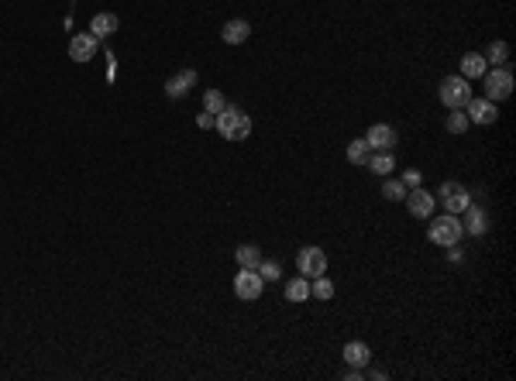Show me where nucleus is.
I'll use <instances>...</instances> for the list:
<instances>
[{
    "mask_svg": "<svg viewBox=\"0 0 516 381\" xmlns=\"http://www.w3.org/2000/svg\"><path fill=\"white\" fill-rule=\"evenodd\" d=\"M447 131H451V134H464V131H468V114H464V110H451V117H447Z\"/></svg>",
    "mask_w": 516,
    "mask_h": 381,
    "instance_id": "obj_25",
    "label": "nucleus"
},
{
    "mask_svg": "<svg viewBox=\"0 0 516 381\" xmlns=\"http://www.w3.org/2000/svg\"><path fill=\"white\" fill-rule=\"evenodd\" d=\"M310 296H313V299H331V296H334V282L324 279V275H317L313 285H310Z\"/></svg>",
    "mask_w": 516,
    "mask_h": 381,
    "instance_id": "obj_22",
    "label": "nucleus"
},
{
    "mask_svg": "<svg viewBox=\"0 0 516 381\" xmlns=\"http://www.w3.org/2000/svg\"><path fill=\"white\" fill-rule=\"evenodd\" d=\"M440 196H444L447 213H455V217L471 206V196H468V189H464L462 182H444V186H440Z\"/></svg>",
    "mask_w": 516,
    "mask_h": 381,
    "instance_id": "obj_8",
    "label": "nucleus"
},
{
    "mask_svg": "<svg viewBox=\"0 0 516 381\" xmlns=\"http://www.w3.org/2000/svg\"><path fill=\"white\" fill-rule=\"evenodd\" d=\"M375 176H389L392 169H396V162H392V155L389 152H375V155H368V162H365Z\"/></svg>",
    "mask_w": 516,
    "mask_h": 381,
    "instance_id": "obj_18",
    "label": "nucleus"
},
{
    "mask_svg": "<svg viewBox=\"0 0 516 381\" xmlns=\"http://www.w3.org/2000/svg\"><path fill=\"white\" fill-rule=\"evenodd\" d=\"M344 361H348L351 368H368V361H372V351H368V344H361V340H351V344L344 347Z\"/></svg>",
    "mask_w": 516,
    "mask_h": 381,
    "instance_id": "obj_15",
    "label": "nucleus"
},
{
    "mask_svg": "<svg viewBox=\"0 0 516 381\" xmlns=\"http://www.w3.org/2000/svg\"><path fill=\"white\" fill-rule=\"evenodd\" d=\"M224 107H228V100H224V93H221V90H206V93H204V110H206V114H213V117H217Z\"/></svg>",
    "mask_w": 516,
    "mask_h": 381,
    "instance_id": "obj_21",
    "label": "nucleus"
},
{
    "mask_svg": "<svg viewBox=\"0 0 516 381\" xmlns=\"http://www.w3.org/2000/svg\"><path fill=\"white\" fill-rule=\"evenodd\" d=\"M286 299H289V303H307L310 299V279L296 275V279L286 282Z\"/></svg>",
    "mask_w": 516,
    "mask_h": 381,
    "instance_id": "obj_17",
    "label": "nucleus"
},
{
    "mask_svg": "<svg viewBox=\"0 0 516 381\" xmlns=\"http://www.w3.org/2000/svg\"><path fill=\"white\" fill-rule=\"evenodd\" d=\"M403 186H406V189H413V186H420V172H416V169H410V172L403 176Z\"/></svg>",
    "mask_w": 516,
    "mask_h": 381,
    "instance_id": "obj_28",
    "label": "nucleus"
},
{
    "mask_svg": "<svg viewBox=\"0 0 516 381\" xmlns=\"http://www.w3.org/2000/svg\"><path fill=\"white\" fill-rule=\"evenodd\" d=\"M382 196H386L389 203H399V200H406V186H403L399 179H389L386 189H382Z\"/></svg>",
    "mask_w": 516,
    "mask_h": 381,
    "instance_id": "obj_24",
    "label": "nucleus"
},
{
    "mask_svg": "<svg viewBox=\"0 0 516 381\" xmlns=\"http://www.w3.org/2000/svg\"><path fill=\"white\" fill-rule=\"evenodd\" d=\"M464 107H468V121H471V124L489 127V124H496V117H499V110H496L492 100H468Z\"/></svg>",
    "mask_w": 516,
    "mask_h": 381,
    "instance_id": "obj_10",
    "label": "nucleus"
},
{
    "mask_svg": "<svg viewBox=\"0 0 516 381\" xmlns=\"http://www.w3.org/2000/svg\"><path fill=\"white\" fill-rule=\"evenodd\" d=\"M464 213H468V230H471V234H486V210L468 206Z\"/></svg>",
    "mask_w": 516,
    "mask_h": 381,
    "instance_id": "obj_23",
    "label": "nucleus"
},
{
    "mask_svg": "<svg viewBox=\"0 0 516 381\" xmlns=\"http://www.w3.org/2000/svg\"><path fill=\"white\" fill-rule=\"evenodd\" d=\"M255 272H258V275H262V282H276V279H279V275H283V268H279L276 261H262V265H258Z\"/></svg>",
    "mask_w": 516,
    "mask_h": 381,
    "instance_id": "obj_27",
    "label": "nucleus"
},
{
    "mask_svg": "<svg viewBox=\"0 0 516 381\" xmlns=\"http://www.w3.org/2000/svg\"><path fill=\"white\" fill-rule=\"evenodd\" d=\"M365 141H368V148H372V152H392L399 138H396V127H389V124H375V127H368Z\"/></svg>",
    "mask_w": 516,
    "mask_h": 381,
    "instance_id": "obj_9",
    "label": "nucleus"
},
{
    "mask_svg": "<svg viewBox=\"0 0 516 381\" xmlns=\"http://www.w3.org/2000/svg\"><path fill=\"white\" fill-rule=\"evenodd\" d=\"M117 31V14H97L93 21H90V35L100 42V38H110Z\"/></svg>",
    "mask_w": 516,
    "mask_h": 381,
    "instance_id": "obj_16",
    "label": "nucleus"
},
{
    "mask_svg": "<svg viewBox=\"0 0 516 381\" xmlns=\"http://www.w3.org/2000/svg\"><path fill=\"white\" fill-rule=\"evenodd\" d=\"M97 55V38L86 31V35H73V42H69V59L73 62H90Z\"/></svg>",
    "mask_w": 516,
    "mask_h": 381,
    "instance_id": "obj_11",
    "label": "nucleus"
},
{
    "mask_svg": "<svg viewBox=\"0 0 516 381\" xmlns=\"http://www.w3.org/2000/svg\"><path fill=\"white\" fill-rule=\"evenodd\" d=\"M471 100V83L464 76H447L440 79V103L451 110H462L464 103Z\"/></svg>",
    "mask_w": 516,
    "mask_h": 381,
    "instance_id": "obj_3",
    "label": "nucleus"
},
{
    "mask_svg": "<svg viewBox=\"0 0 516 381\" xmlns=\"http://www.w3.org/2000/svg\"><path fill=\"white\" fill-rule=\"evenodd\" d=\"M262 289H265V282H262V275H258L255 268H241L234 275V296L245 299V303H255L258 296H262Z\"/></svg>",
    "mask_w": 516,
    "mask_h": 381,
    "instance_id": "obj_5",
    "label": "nucleus"
},
{
    "mask_svg": "<svg viewBox=\"0 0 516 381\" xmlns=\"http://www.w3.org/2000/svg\"><path fill=\"white\" fill-rule=\"evenodd\" d=\"M234 258H238L241 268H258V265H262V251H258L255 244H241V248L234 251Z\"/></svg>",
    "mask_w": 516,
    "mask_h": 381,
    "instance_id": "obj_19",
    "label": "nucleus"
},
{
    "mask_svg": "<svg viewBox=\"0 0 516 381\" xmlns=\"http://www.w3.org/2000/svg\"><path fill=\"white\" fill-rule=\"evenodd\" d=\"M406 210H410L413 217H420V220H430L434 217V206H438V200H434V193H427L423 186H413V189H406Z\"/></svg>",
    "mask_w": 516,
    "mask_h": 381,
    "instance_id": "obj_6",
    "label": "nucleus"
},
{
    "mask_svg": "<svg viewBox=\"0 0 516 381\" xmlns=\"http://www.w3.org/2000/svg\"><path fill=\"white\" fill-rule=\"evenodd\" d=\"M248 35H252V28H248V21H241V18H234V21H228V25L221 28V38H224L228 45L248 42Z\"/></svg>",
    "mask_w": 516,
    "mask_h": 381,
    "instance_id": "obj_13",
    "label": "nucleus"
},
{
    "mask_svg": "<svg viewBox=\"0 0 516 381\" xmlns=\"http://www.w3.org/2000/svg\"><path fill=\"white\" fill-rule=\"evenodd\" d=\"M197 124H200V127H213V114H206V110H204V114L197 117Z\"/></svg>",
    "mask_w": 516,
    "mask_h": 381,
    "instance_id": "obj_29",
    "label": "nucleus"
},
{
    "mask_svg": "<svg viewBox=\"0 0 516 381\" xmlns=\"http://www.w3.org/2000/svg\"><path fill=\"white\" fill-rule=\"evenodd\" d=\"M427 237H430V244H438V248H455V244L464 237V224L455 217V213H444L438 220H430Z\"/></svg>",
    "mask_w": 516,
    "mask_h": 381,
    "instance_id": "obj_2",
    "label": "nucleus"
},
{
    "mask_svg": "<svg viewBox=\"0 0 516 381\" xmlns=\"http://www.w3.org/2000/svg\"><path fill=\"white\" fill-rule=\"evenodd\" d=\"M489 69V59L479 55V52H468L462 59V76L464 79H482V73Z\"/></svg>",
    "mask_w": 516,
    "mask_h": 381,
    "instance_id": "obj_14",
    "label": "nucleus"
},
{
    "mask_svg": "<svg viewBox=\"0 0 516 381\" xmlns=\"http://www.w3.org/2000/svg\"><path fill=\"white\" fill-rule=\"evenodd\" d=\"M482 79H486V100L499 103V100H506V97L513 93V73H510V69H503V66H496L492 73L486 69Z\"/></svg>",
    "mask_w": 516,
    "mask_h": 381,
    "instance_id": "obj_4",
    "label": "nucleus"
},
{
    "mask_svg": "<svg viewBox=\"0 0 516 381\" xmlns=\"http://www.w3.org/2000/svg\"><path fill=\"white\" fill-rule=\"evenodd\" d=\"M193 83H197V73L193 69H182V73H176V76L165 83V97L169 100H180V97H186L193 90Z\"/></svg>",
    "mask_w": 516,
    "mask_h": 381,
    "instance_id": "obj_12",
    "label": "nucleus"
},
{
    "mask_svg": "<svg viewBox=\"0 0 516 381\" xmlns=\"http://www.w3.org/2000/svg\"><path fill=\"white\" fill-rule=\"evenodd\" d=\"M368 155H372V148H368V141H365V138H358V141H351V145H348V162H351V165H365V162H368Z\"/></svg>",
    "mask_w": 516,
    "mask_h": 381,
    "instance_id": "obj_20",
    "label": "nucleus"
},
{
    "mask_svg": "<svg viewBox=\"0 0 516 381\" xmlns=\"http://www.w3.org/2000/svg\"><path fill=\"white\" fill-rule=\"evenodd\" d=\"M213 127H217V134L228 138V141H245V138L252 134V117L241 114L238 107H224V110L213 117Z\"/></svg>",
    "mask_w": 516,
    "mask_h": 381,
    "instance_id": "obj_1",
    "label": "nucleus"
},
{
    "mask_svg": "<svg viewBox=\"0 0 516 381\" xmlns=\"http://www.w3.org/2000/svg\"><path fill=\"white\" fill-rule=\"evenodd\" d=\"M296 268H300L303 279H317V275L327 272V254L320 251V248H303V251L296 254Z\"/></svg>",
    "mask_w": 516,
    "mask_h": 381,
    "instance_id": "obj_7",
    "label": "nucleus"
},
{
    "mask_svg": "<svg viewBox=\"0 0 516 381\" xmlns=\"http://www.w3.org/2000/svg\"><path fill=\"white\" fill-rule=\"evenodd\" d=\"M486 59H492L496 66H503V62L510 59V45H506V42H492L489 52H486Z\"/></svg>",
    "mask_w": 516,
    "mask_h": 381,
    "instance_id": "obj_26",
    "label": "nucleus"
}]
</instances>
